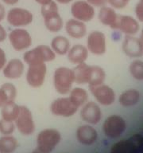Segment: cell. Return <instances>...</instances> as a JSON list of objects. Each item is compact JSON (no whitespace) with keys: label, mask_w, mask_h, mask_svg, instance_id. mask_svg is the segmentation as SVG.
I'll return each instance as SVG.
<instances>
[{"label":"cell","mask_w":143,"mask_h":153,"mask_svg":"<svg viewBox=\"0 0 143 153\" xmlns=\"http://www.w3.org/2000/svg\"><path fill=\"white\" fill-rule=\"evenodd\" d=\"M75 82L80 85L88 84L89 86H95L104 82L106 74L102 67L89 65L85 62L76 65L73 69Z\"/></svg>","instance_id":"1"},{"label":"cell","mask_w":143,"mask_h":153,"mask_svg":"<svg viewBox=\"0 0 143 153\" xmlns=\"http://www.w3.org/2000/svg\"><path fill=\"white\" fill-rule=\"evenodd\" d=\"M41 14L44 19V23L48 30L52 33H57L61 30L64 26L63 19L60 15L58 6L52 1L45 6H42Z\"/></svg>","instance_id":"2"},{"label":"cell","mask_w":143,"mask_h":153,"mask_svg":"<svg viewBox=\"0 0 143 153\" xmlns=\"http://www.w3.org/2000/svg\"><path fill=\"white\" fill-rule=\"evenodd\" d=\"M75 83L73 69L65 66L58 67L53 74V85L57 93L66 95L71 91Z\"/></svg>","instance_id":"3"},{"label":"cell","mask_w":143,"mask_h":153,"mask_svg":"<svg viewBox=\"0 0 143 153\" xmlns=\"http://www.w3.org/2000/svg\"><path fill=\"white\" fill-rule=\"evenodd\" d=\"M56 55L57 54L49 45H40L25 52L23 60L28 65L46 63L52 62L56 58Z\"/></svg>","instance_id":"4"},{"label":"cell","mask_w":143,"mask_h":153,"mask_svg":"<svg viewBox=\"0 0 143 153\" xmlns=\"http://www.w3.org/2000/svg\"><path fill=\"white\" fill-rule=\"evenodd\" d=\"M61 140V135L57 129L46 128L39 132L37 137L38 149L42 153H50Z\"/></svg>","instance_id":"5"},{"label":"cell","mask_w":143,"mask_h":153,"mask_svg":"<svg viewBox=\"0 0 143 153\" xmlns=\"http://www.w3.org/2000/svg\"><path fill=\"white\" fill-rule=\"evenodd\" d=\"M142 136L134 134L127 140L114 143L111 148V153H142Z\"/></svg>","instance_id":"6"},{"label":"cell","mask_w":143,"mask_h":153,"mask_svg":"<svg viewBox=\"0 0 143 153\" xmlns=\"http://www.w3.org/2000/svg\"><path fill=\"white\" fill-rule=\"evenodd\" d=\"M7 20L10 26L21 28L32 23L33 15L29 10L21 7H14L7 13Z\"/></svg>","instance_id":"7"},{"label":"cell","mask_w":143,"mask_h":153,"mask_svg":"<svg viewBox=\"0 0 143 153\" xmlns=\"http://www.w3.org/2000/svg\"><path fill=\"white\" fill-rule=\"evenodd\" d=\"M10 45L16 51L28 50L32 45V37L28 31L22 28L12 30L7 35Z\"/></svg>","instance_id":"8"},{"label":"cell","mask_w":143,"mask_h":153,"mask_svg":"<svg viewBox=\"0 0 143 153\" xmlns=\"http://www.w3.org/2000/svg\"><path fill=\"white\" fill-rule=\"evenodd\" d=\"M126 128L125 120L119 115H111L105 120L102 129L104 134L111 139L119 138Z\"/></svg>","instance_id":"9"},{"label":"cell","mask_w":143,"mask_h":153,"mask_svg":"<svg viewBox=\"0 0 143 153\" xmlns=\"http://www.w3.org/2000/svg\"><path fill=\"white\" fill-rule=\"evenodd\" d=\"M46 73L47 67L45 63L29 65L26 72V81L32 88H40L45 83Z\"/></svg>","instance_id":"10"},{"label":"cell","mask_w":143,"mask_h":153,"mask_svg":"<svg viewBox=\"0 0 143 153\" xmlns=\"http://www.w3.org/2000/svg\"><path fill=\"white\" fill-rule=\"evenodd\" d=\"M15 124L20 132L24 136H29L34 132L35 124L32 112L25 105L20 106V112L15 120Z\"/></svg>","instance_id":"11"},{"label":"cell","mask_w":143,"mask_h":153,"mask_svg":"<svg viewBox=\"0 0 143 153\" xmlns=\"http://www.w3.org/2000/svg\"><path fill=\"white\" fill-rule=\"evenodd\" d=\"M78 109L69 97L57 98L50 105V112L57 117H72Z\"/></svg>","instance_id":"12"},{"label":"cell","mask_w":143,"mask_h":153,"mask_svg":"<svg viewBox=\"0 0 143 153\" xmlns=\"http://www.w3.org/2000/svg\"><path fill=\"white\" fill-rule=\"evenodd\" d=\"M71 13L76 20L88 22L91 21L95 17L94 7L84 0H78L72 3L71 7Z\"/></svg>","instance_id":"13"},{"label":"cell","mask_w":143,"mask_h":153,"mask_svg":"<svg viewBox=\"0 0 143 153\" xmlns=\"http://www.w3.org/2000/svg\"><path fill=\"white\" fill-rule=\"evenodd\" d=\"M87 49L88 52L96 56L104 54L107 51V39L104 33L99 30L89 33L87 39Z\"/></svg>","instance_id":"14"},{"label":"cell","mask_w":143,"mask_h":153,"mask_svg":"<svg viewBox=\"0 0 143 153\" xmlns=\"http://www.w3.org/2000/svg\"><path fill=\"white\" fill-rule=\"evenodd\" d=\"M89 88L97 102L102 106H111L115 101V93L107 85L102 83L99 85L89 86Z\"/></svg>","instance_id":"15"},{"label":"cell","mask_w":143,"mask_h":153,"mask_svg":"<svg viewBox=\"0 0 143 153\" xmlns=\"http://www.w3.org/2000/svg\"><path fill=\"white\" fill-rule=\"evenodd\" d=\"M80 117L83 121L89 124H97L102 118L101 108L95 102H87L82 106Z\"/></svg>","instance_id":"16"},{"label":"cell","mask_w":143,"mask_h":153,"mask_svg":"<svg viewBox=\"0 0 143 153\" xmlns=\"http://www.w3.org/2000/svg\"><path fill=\"white\" fill-rule=\"evenodd\" d=\"M122 50L125 54L130 57L142 56V40L134 36L126 35L122 43Z\"/></svg>","instance_id":"17"},{"label":"cell","mask_w":143,"mask_h":153,"mask_svg":"<svg viewBox=\"0 0 143 153\" xmlns=\"http://www.w3.org/2000/svg\"><path fill=\"white\" fill-rule=\"evenodd\" d=\"M116 30L124 33L126 35L134 36L138 33L140 26L138 20L130 15H119Z\"/></svg>","instance_id":"18"},{"label":"cell","mask_w":143,"mask_h":153,"mask_svg":"<svg viewBox=\"0 0 143 153\" xmlns=\"http://www.w3.org/2000/svg\"><path fill=\"white\" fill-rule=\"evenodd\" d=\"M3 76L10 80H16L20 78L25 71V65L23 62L18 58H13L10 60L5 65L2 69Z\"/></svg>","instance_id":"19"},{"label":"cell","mask_w":143,"mask_h":153,"mask_svg":"<svg viewBox=\"0 0 143 153\" xmlns=\"http://www.w3.org/2000/svg\"><path fill=\"white\" fill-rule=\"evenodd\" d=\"M76 137L79 142L83 145H91L97 140L98 133L91 125L83 124L77 129Z\"/></svg>","instance_id":"20"},{"label":"cell","mask_w":143,"mask_h":153,"mask_svg":"<svg viewBox=\"0 0 143 153\" xmlns=\"http://www.w3.org/2000/svg\"><path fill=\"white\" fill-rule=\"evenodd\" d=\"M98 18L100 22L104 26H109L112 30H116L119 14L115 12L114 8L107 6H102L99 11Z\"/></svg>","instance_id":"21"},{"label":"cell","mask_w":143,"mask_h":153,"mask_svg":"<svg viewBox=\"0 0 143 153\" xmlns=\"http://www.w3.org/2000/svg\"><path fill=\"white\" fill-rule=\"evenodd\" d=\"M65 30L68 35L76 39L83 38L87 33V27L84 22L75 19H69L65 23Z\"/></svg>","instance_id":"22"},{"label":"cell","mask_w":143,"mask_h":153,"mask_svg":"<svg viewBox=\"0 0 143 153\" xmlns=\"http://www.w3.org/2000/svg\"><path fill=\"white\" fill-rule=\"evenodd\" d=\"M88 49L86 46L80 44H76L69 49L67 53L68 59L71 63L74 65H79L85 62L88 57Z\"/></svg>","instance_id":"23"},{"label":"cell","mask_w":143,"mask_h":153,"mask_svg":"<svg viewBox=\"0 0 143 153\" xmlns=\"http://www.w3.org/2000/svg\"><path fill=\"white\" fill-rule=\"evenodd\" d=\"M18 95V90L14 84L7 82L0 86V108L9 102L14 101Z\"/></svg>","instance_id":"24"},{"label":"cell","mask_w":143,"mask_h":153,"mask_svg":"<svg viewBox=\"0 0 143 153\" xmlns=\"http://www.w3.org/2000/svg\"><path fill=\"white\" fill-rule=\"evenodd\" d=\"M141 100L140 92L135 88L124 91L119 96V102L122 107H132L138 104Z\"/></svg>","instance_id":"25"},{"label":"cell","mask_w":143,"mask_h":153,"mask_svg":"<svg viewBox=\"0 0 143 153\" xmlns=\"http://www.w3.org/2000/svg\"><path fill=\"white\" fill-rule=\"evenodd\" d=\"M51 49L57 55H65L70 49V42L66 37L62 35L56 36L51 42Z\"/></svg>","instance_id":"26"},{"label":"cell","mask_w":143,"mask_h":153,"mask_svg":"<svg viewBox=\"0 0 143 153\" xmlns=\"http://www.w3.org/2000/svg\"><path fill=\"white\" fill-rule=\"evenodd\" d=\"M20 112V105H18L14 101L9 102L1 108L2 119L7 121L14 122L18 118Z\"/></svg>","instance_id":"27"},{"label":"cell","mask_w":143,"mask_h":153,"mask_svg":"<svg viewBox=\"0 0 143 153\" xmlns=\"http://www.w3.org/2000/svg\"><path fill=\"white\" fill-rule=\"evenodd\" d=\"M69 93L70 95L69 98L76 107H81L88 102V93L84 88L75 87L74 88H72Z\"/></svg>","instance_id":"28"},{"label":"cell","mask_w":143,"mask_h":153,"mask_svg":"<svg viewBox=\"0 0 143 153\" xmlns=\"http://www.w3.org/2000/svg\"><path fill=\"white\" fill-rule=\"evenodd\" d=\"M18 143L11 135L3 136L0 138V153H11L16 150Z\"/></svg>","instance_id":"29"},{"label":"cell","mask_w":143,"mask_h":153,"mask_svg":"<svg viewBox=\"0 0 143 153\" xmlns=\"http://www.w3.org/2000/svg\"><path fill=\"white\" fill-rule=\"evenodd\" d=\"M131 76L137 81L143 80V62L142 60L136 59L131 62L129 67Z\"/></svg>","instance_id":"30"},{"label":"cell","mask_w":143,"mask_h":153,"mask_svg":"<svg viewBox=\"0 0 143 153\" xmlns=\"http://www.w3.org/2000/svg\"><path fill=\"white\" fill-rule=\"evenodd\" d=\"M15 125L14 122L7 121L3 119L0 120V133L4 136L11 135L14 131Z\"/></svg>","instance_id":"31"},{"label":"cell","mask_w":143,"mask_h":153,"mask_svg":"<svg viewBox=\"0 0 143 153\" xmlns=\"http://www.w3.org/2000/svg\"><path fill=\"white\" fill-rule=\"evenodd\" d=\"M130 0H107V2L114 9H123L128 5Z\"/></svg>","instance_id":"32"},{"label":"cell","mask_w":143,"mask_h":153,"mask_svg":"<svg viewBox=\"0 0 143 153\" xmlns=\"http://www.w3.org/2000/svg\"><path fill=\"white\" fill-rule=\"evenodd\" d=\"M135 14L138 21L142 22L143 20V2L140 1L137 3L135 7Z\"/></svg>","instance_id":"33"},{"label":"cell","mask_w":143,"mask_h":153,"mask_svg":"<svg viewBox=\"0 0 143 153\" xmlns=\"http://www.w3.org/2000/svg\"><path fill=\"white\" fill-rule=\"evenodd\" d=\"M7 60L6 53L2 48H0V70H2L4 68L5 65L7 64Z\"/></svg>","instance_id":"34"},{"label":"cell","mask_w":143,"mask_h":153,"mask_svg":"<svg viewBox=\"0 0 143 153\" xmlns=\"http://www.w3.org/2000/svg\"><path fill=\"white\" fill-rule=\"evenodd\" d=\"M88 3H90L93 7H101L105 6L107 2V0H86Z\"/></svg>","instance_id":"35"},{"label":"cell","mask_w":143,"mask_h":153,"mask_svg":"<svg viewBox=\"0 0 143 153\" xmlns=\"http://www.w3.org/2000/svg\"><path fill=\"white\" fill-rule=\"evenodd\" d=\"M7 35L8 34L7 33V30H5L3 26L0 24V43L5 42V40L7 38Z\"/></svg>","instance_id":"36"},{"label":"cell","mask_w":143,"mask_h":153,"mask_svg":"<svg viewBox=\"0 0 143 153\" xmlns=\"http://www.w3.org/2000/svg\"><path fill=\"white\" fill-rule=\"evenodd\" d=\"M7 16V11H6V8L2 3H0V22L3 21Z\"/></svg>","instance_id":"37"},{"label":"cell","mask_w":143,"mask_h":153,"mask_svg":"<svg viewBox=\"0 0 143 153\" xmlns=\"http://www.w3.org/2000/svg\"><path fill=\"white\" fill-rule=\"evenodd\" d=\"M2 1L5 4L8 5V6H14L19 2V0H2Z\"/></svg>","instance_id":"38"},{"label":"cell","mask_w":143,"mask_h":153,"mask_svg":"<svg viewBox=\"0 0 143 153\" xmlns=\"http://www.w3.org/2000/svg\"><path fill=\"white\" fill-rule=\"evenodd\" d=\"M37 3H38L39 5H41V7L42 6H45V5H48L49 3H50L51 2H52L53 0H34Z\"/></svg>","instance_id":"39"},{"label":"cell","mask_w":143,"mask_h":153,"mask_svg":"<svg viewBox=\"0 0 143 153\" xmlns=\"http://www.w3.org/2000/svg\"><path fill=\"white\" fill-rule=\"evenodd\" d=\"M73 0H56V2L60 4H69L71 2H72Z\"/></svg>","instance_id":"40"},{"label":"cell","mask_w":143,"mask_h":153,"mask_svg":"<svg viewBox=\"0 0 143 153\" xmlns=\"http://www.w3.org/2000/svg\"><path fill=\"white\" fill-rule=\"evenodd\" d=\"M32 153H42L41 152H40V151L38 150V149H36V150H34Z\"/></svg>","instance_id":"41"}]
</instances>
